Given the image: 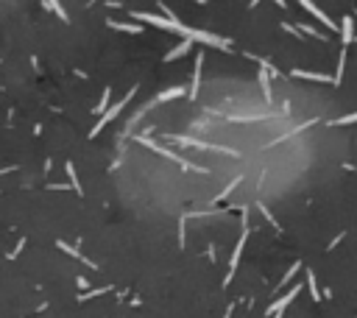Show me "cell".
I'll return each mask as SVG.
<instances>
[{
  "instance_id": "7c38bea8",
  "label": "cell",
  "mask_w": 357,
  "mask_h": 318,
  "mask_svg": "<svg viewBox=\"0 0 357 318\" xmlns=\"http://www.w3.org/2000/svg\"><path fill=\"white\" fill-rule=\"evenodd\" d=\"M343 70H346V48L341 50V56H338V73H335V87H341L343 81Z\"/></svg>"
},
{
  "instance_id": "d6986e66",
  "label": "cell",
  "mask_w": 357,
  "mask_h": 318,
  "mask_svg": "<svg viewBox=\"0 0 357 318\" xmlns=\"http://www.w3.org/2000/svg\"><path fill=\"white\" fill-rule=\"evenodd\" d=\"M109 25H112V28H120V31H129V34H140V25H129V22H115V20H109Z\"/></svg>"
},
{
  "instance_id": "30bf717a",
  "label": "cell",
  "mask_w": 357,
  "mask_h": 318,
  "mask_svg": "<svg viewBox=\"0 0 357 318\" xmlns=\"http://www.w3.org/2000/svg\"><path fill=\"white\" fill-rule=\"evenodd\" d=\"M190 48H193V39H182V45H176L173 50L168 53V56H165V62H173V59H178V56H184V53H187Z\"/></svg>"
},
{
  "instance_id": "9c48e42d",
  "label": "cell",
  "mask_w": 357,
  "mask_h": 318,
  "mask_svg": "<svg viewBox=\"0 0 357 318\" xmlns=\"http://www.w3.org/2000/svg\"><path fill=\"white\" fill-rule=\"evenodd\" d=\"M341 37H343V48L349 42H354V25H352V17H343L341 20Z\"/></svg>"
},
{
  "instance_id": "5b68a950",
  "label": "cell",
  "mask_w": 357,
  "mask_h": 318,
  "mask_svg": "<svg viewBox=\"0 0 357 318\" xmlns=\"http://www.w3.org/2000/svg\"><path fill=\"white\" fill-rule=\"evenodd\" d=\"M301 9H307V11H310V14L315 17V20H321V22H324L326 28H329V31H338V22L332 20V17L326 14V11H321L318 6H315V3H310V0H304V3H301Z\"/></svg>"
},
{
  "instance_id": "6da1fadb",
  "label": "cell",
  "mask_w": 357,
  "mask_h": 318,
  "mask_svg": "<svg viewBox=\"0 0 357 318\" xmlns=\"http://www.w3.org/2000/svg\"><path fill=\"white\" fill-rule=\"evenodd\" d=\"M134 92H137V87H132V90H129V92H126V95H123V98H120V101H117V103H115V106H112V109H109V112H106V115H104V117H100V120H98V126H95V128H89V137H98V134H100V131H104V128H106V126H109V123H112V120H115V117H117V115H120V112H123V106H126V103H129V101H132V98H134Z\"/></svg>"
},
{
  "instance_id": "8fae6325",
  "label": "cell",
  "mask_w": 357,
  "mask_h": 318,
  "mask_svg": "<svg viewBox=\"0 0 357 318\" xmlns=\"http://www.w3.org/2000/svg\"><path fill=\"white\" fill-rule=\"evenodd\" d=\"M59 249H62V251H67V254H70V257H75V260H79V262H84V265H89V268H98V265H95V262H89V260H87V257H81V254H79V251H75V249H73V246H67V243H62V240H59Z\"/></svg>"
},
{
  "instance_id": "9a60e30c",
  "label": "cell",
  "mask_w": 357,
  "mask_h": 318,
  "mask_svg": "<svg viewBox=\"0 0 357 318\" xmlns=\"http://www.w3.org/2000/svg\"><path fill=\"white\" fill-rule=\"evenodd\" d=\"M307 290H310L313 302H321V290H318V285H315V276H313V271H307Z\"/></svg>"
},
{
  "instance_id": "5bb4252c",
  "label": "cell",
  "mask_w": 357,
  "mask_h": 318,
  "mask_svg": "<svg viewBox=\"0 0 357 318\" xmlns=\"http://www.w3.org/2000/svg\"><path fill=\"white\" fill-rule=\"evenodd\" d=\"M260 87H263V95H265V101L271 103V81H268V70H265V67L260 70Z\"/></svg>"
},
{
  "instance_id": "cb8c5ba5",
  "label": "cell",
  "mask_w": 357,
  "mask_h": 318,
  "mask_svg": "<svg viewBox=\"0 0 357 318\" xmlns=\"http://www.w3.org/2000/svg\"><path fill=\"white\" fill-rule=\"evenodd\" d=\"M343 237H346V234H343V232H341V234H338V237H335V240H332V243H329V246H326V249H329V251H332V249H335V246H338V243H341V240H343Z\"/></svg>"
},
{
  "instance_id": "2e32d148",
  "label": "cell",
  "mask_w": 357,
  "mask_h": 318,
  "mask_svg": "<svg viewBox=\"0 0 357 318\" xmlns=\"http://www.w3.org/2000/svg\"><path fill=\"white\" fill-rule=\"evenodd\" d=\"M109 290H112V285L95 287V290H89V293H81V302H87V299H95V296H104V293H109Z\"/></svg>"
},
{
  "instance_id": "4fadbf2b",
  "label": "cell",
  "mask_w": 357,
  "mask_h": 318,
  "mask_svg": "<svg viewBox=\"0 0 357 318\" xmlns=\"http://www.w3.org/2000/svg\"><path fill=\"white\" fill-rule=\"evenodd\" d=\"M64 170H67V179H70V187H73L75 193L81 196V184H79V176H75V168H73V162H67L64 165Z\"/></svg>"
},
{
  "instance_id": "7402d4cb",
  "label": "cell",
  "mask_w": 357,
  "mask_h": 318,
  "mask_svg": "<svg viewBox=\"0 0 357 318\" xmlns=\"http://www.w3.org/2000/svg\"><path fill=\"white\" fill-rule=\"evenodd\" d=\"M240 181H243V176H237V179H235V181H232V184H229V187H226V190L221 193V196H215V201H223V198H226V196H229V193H232V190H235V187H237V184H240Z\"/></svg>"
},
{
  "instance_id": "7a4b0ae2",
  "label": "cell",
  "mask_w": 357,
  "mask_h": 318,
  "mask_svg": "<svg viewBox=\"0 0 357 318\" xmlns=\"http://www.w3.org/2000/svg\"><path fill=\"white\" fill-rule=\"evenodd\" d=\"M168 140H173V143H178V145H193V148H201V151H218V154L240 156V154H237V151L226 148V145H212V143H201V140H193V137H178V134H173V137H168Z\"/></svg>"
},
{
  "instance_id": "ac0fdd59",
  "label": "cell",
  "mask_w": 357,
  "mask_h": 318,
  "mask_svg": "<svg viewBox=\"0 0 357 318\" xmlns=\"http://www.w3.org/2000/svg\"><path fill=\"white\" fill-rule=\"evenodd\" d=\"M299 271H301V262H293V265H290V271H288V274L282 276V285H279V287H285V285H288V282L293 279V276L299 274Z\"/></svg>"
},
{
  "instance_id": "ffe728a7",
  "label": "cell",
  "mask_w": 357,
  "mask_h": 318,
  "mask_svg": "<svg viewBox=\"0 0 357 318\" xmlns=\"http://www.w3.org/2000/svg\"><path fill=\"white\" fill-rule=\"evenodd\" d=\"M257 209H260V212H263V215H265V218H268V223H271V226H273V229H279V232H282V226H279V221H276V218H273V215H271V212H268V207H265V204H257Z\"/></svg>"
},
{
  "instance_id": "3957f363",
  "label": "cell",
  "mask_w": 357,
  "mask_h": 318,
  "mask_svg": "<svg viewBox=\"0 0 357 318\" xmlns=\"http://www.w3.org/2000/svg\"><path fill=\"white\" fill-rule=\"evenodd\" d=\"M246 240H248V226H246V218H243V234H240V240H237L235 251H232V260H229V274H226V279H223V287L232 282V276H235L237 265H240V254H243V249H246Z\"/></svg>"
},
{
  "instance_id": "d4e9b609",
  "label": "cell",
  "mask_w": 357,
  "mask_h": 318,
  "mask_svg": "<svg viewBox=\"0 0 357 318\" xmlns=\"http://www.w3.org/2000/svg\"><path fill=\"white\" fill-rule=\"evenodd\" d=\"M75 285H79V287H81V290H84V293H87V287H89V285H87V279H84V276H79V279H75Z\"/></svg>"
},
{
  "instance_id": "603a6c76",
  "label": "cell",
  "mask_w": 357,
  "mask_h": 318,
  "mask_svg": "<svg viewBox=\"0 0 357 318\" xmlns=\"http://www.w3.org/2000/svg\"><path fill=\"white\" fill-rule=\"evenodd\" d=\"M299 31H301V34H310V37H315V39H321V34H318V31H315V28H313V25H301V28H299Z\"/></svg>"
},
{
  "instance_id": "44dd1931",
  "label": "cell",
  "mask_w": 357,
  "mask_h": 318,
  "mask_svg": "<svg viewBox=\"0 0 357 318\" xmlns=\"http://www.w3.org/2000/svg\"><path fill=\"white\" fill-rule=\"evenodd\" d=\"M346 123H357V112L354 115H343V117H338V120H329V126H346Z\"/></svg>"
},
{
  "instance_id": "277c9868",
  "label": "cell",
  "mask_w": 357,
  "mask_h": 318,
  "mask_svg": "<svg viewBox=\"0 0 357 318\" xmlns=\"http://www.w3.org/2000/svg\"><path fill=\"white\" fill-rule=\"evenodd\" d=\"M299 293H301V285H293V287H290V290L285 293L282 299H276V302H273L271 307H265V315H271V318H273L276 313H285V307H288V304L293 302V299L299 296Z\"/></svg>"
},
{
  "instance_id": "484cf974",
  "label": "cell",
  "mask_w": 357,
  "mask_h": 318,
  "mask_svg": "<svg viewBox=\"0 0 357 318\" xmlns=\"http://www.w3.org/2000/svg\"><path fill=\"white\" fill-rule=\"evenodd\" d=\"M50 190H73L70 184H50Z\"/></svg>"
},
{
  "instance_id": "e0dca14e",
  "label": "cell",
  "mask_w": 357,
  "mask_h": 318,
  "mask_svg": "<svg viewBox=\"0 0 357 318\" xmlns=\"http://www.w3.org/2000/svg\"><path fill=\"white\" fill-rule=\"evenodd\" d=\"M95 112H98V115H100V112H104V115L109 112V87L104 90V95H100V101H98V106H95Z\"/></svg>"
},
{
  "instance_id": "8992f818",
  "label": "cell",
  "mask_w": 357,
  "mask_h": 318,
  "mask_svg": "<svg viewBox=\"0 0 357 318\" xmlns=\"http://www.w3.org/2000/svg\"><path fill=\"white\" fill-rule=\"evenodd\" d=\"M182 95H184V87H170V90L159 92V95L154 98V101L148 103L145 109H151V106H157V103H165V101H173V98H182Z\"/></svg>"
},
{
  "instance_id": "52a82bcc",
  "label": "cell",
  "mask_w": 357,
  "mask_h": 318,
  "mask_svg": "<svg viewBox=\"0 0 357 318\" xmlns=\"http://www.w3.org/2000/svg\"><path fill=\"white\" fill-rule=\"evenodd\" d=\"M293 75H296V78L324 81V84H332V87H335V78H329V75H326V73H310V70H299V67H296V70H293Z\"/></svg>"
},
{
  "instance_id": "4316f807",
  "label": "cell",
  "mask_w": 357,
  "mask_h": 318,
  "mask_svg": "<svg viewBox=\"0 0 357 318\" xmlns=\"http://www.w3.org/2000/svg\"><path fill=\"white\" fill-rule=\"evenodd\" d=\"M354 11H357V9H354Z\"/></svg>"
},
{
  "instance_id": "ba28073f",
  "label": "cell",
  "mask_w": 357,
  "mask_h": 318,
  "mask_svg": "<svg viewBox=\"0 0 357 318\" xmlns=\"http://www.w3.org/2000/svg\"><path fill=\"white\" fill-rule=\"evenodd\" d=\"M201 67H204V56L198 53V59H195V73H193V84H190V98L198 95V87H201Z\"/></svg>"
}]
</instances>
